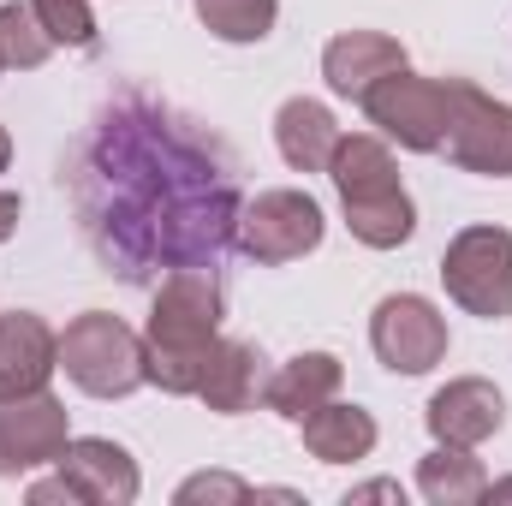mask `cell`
Here are the masks:
<instances>
[{
  "label": "cell",
  "instance_id": "6da1fadb",
  "mask_svg": "<svg viewBox=\"0 0 512 506\" xmlns=\"http://www.w3.org/2000/svg\"><path fill=\"white\" fill-rule=\"evenodd\" d=\"M66 185L84 245L126 286L215 268L245 209L227 149L143 90H120L90 120Z\"/></svg>",
  "mask_w": 512,
  "mask_h": 506
},
{
  "label": "cell",
  "instance_id": "7a4b0ae2",
  "mask_svg": "<svg viewBox=\"0 0 512 506\" xmlns=\"http://www.w3.org/2000/svg\"><path fill=\"white\" fill-rule=\"evenodd\" d=\"M221 340V280L215 268H173L155 286L149 328H143V376L161 393L197 399L209 352Z\"/></svg>",
  "mask_w": 512,
  "mask_h": 506
},
{
  "label": "cell",
  "instance_id": "3957f363",
  "mask_svg": "<svg viewBox=\"0 0 512 506\" xmlns=\"http://www.w3.org/2000/svg\"><path fill=\"white\" fill-rule=\"evenodd\" d=\"M328 179H334V191L346 203V227H352L358 245L399 251L417 233V209H411V197L399 185V161H393V149H387L382 137H370V131H352L346 137L340 131L334 161H328Z\"/></svg>",
  "mask_w": 512,
  "mask_h": 506
},
{
  "label": "cell",
  "instance_id": "277c9868",
  "mask_svg": "<svg viewBox=\"0 0 512 506\" xmlns=\"http://www.w3.org/2000/svg\"><path fill=\"white\" fill-rule=\"evenodd\" d=\"M60 370L90 399H126L149 381L143 376V334H131L108 310H84L60 334Z\"/></svg>",
  "mask_w": 512,
  "mask_h": 506
},
{
  "label": "cell",
  "instance_id": "5b68a950",
  "mask_svg": "<svg viewBox=\"0 0 512 506\" xmlns=\"http://www.w3.org/2000/svg\"><path fill=\"white\" fill-rule=\"evenodd\" d=\"M143 489L137 459L120 441L102 435H72L66 453L54 459V477L30 483V501H66V506H131Z\"/></svg>",
  "mask_w": 512,
  "mask_h": 506
},
{
  "label": "cell",
  "instance_id": "8992f818",
  "mask_svg": "<svg viewBox=\"0 0 512 506\" xmlns=\"http://www.w3.org/2000/svg\"><path fill=\"white\" fill-rule=\"evenodd\" d=\"M441 286L465 316L501 322L512 316V233L507 227H465L441 251Z\"/></svg>",
  "mask_w": 512,
  "mask_h": 506
},
{
  "label": "cell",
  "instance_id": "52a82bcc",
  "mask_svg": "<svg viewBox=\"0 0 512 506\" xmlns=\"http://www.w3.org/2000/svg\"><path fill=\"white\" fill-rule=\"evenodd\" d=\"M358 108H364L370 126H382V137H393L399 149L441 155V143H447V114H453V78H417V72L405 66V72H387Z\"/></svg>",
  "mask_w": 512,
  "mask_h": 506
},
{
  "label": "cell",
  "instance_id": "ba28073f",
  "mask_svg": "<svg viewBox=\"0 0 512 506\" xmlns=\"http://www.w3.org/2000/svg\"><path fill=\"white\" fill-rule=\"evenodd\" d=\"M322 233H328L322 203H316L310 191L280 185V191H262L256 203L239 209V233H233V245L251 256V262H262V268H280V262L310 256L316 245H322Z\"/></svg>",
  "mask_w": 512,
  "mask_h": 506
},
{
  "label": "cell",
  "instance_id": "9c48e42d",
  "mask_svg": "<svg viewBox=\"0 0 512 506\" xmlns=\"http://www.w3.org/2000/svg\"><path fill=\"white\" fill-rule=\"evenodd\" d=\"M441 155L465 173L483 179H512V102L483 96L477 84L453 78V114H447V143Z\"/></svg>",
  "mask_w": 512,
  "mask_h": 506
},
{
  "label": "cell",
  "instance_id": "30bf717a",
  "mask_svg": "<svg viewBox=\"0 0 512 506\" xmlns=\"http://www.w3.org/2000/svg\"><path fill=\"white\" fill-rule=\"evenodd\" d=\"M370 346L393 376H429L447 358V316L423 292H387L370 316Z\"/></svg>",
  "mask_w": 512,
  "mask_h": 506
},
{
  "label": "cell",
  "instance_id": "8fae6325",
  "mask_svg": "<svg viewBox=\"0 0 512 506\" xmlns=\"http://www.w3.org/2000/svg\"><path fill=\"white\" fill-rule=\"evenodd\" d=\"M66 441H72V417L48 387L0 399V477H30V471L54 465L66 453Z\"/></svg>",
  "mask_w": 512,
  "mask_h": 506
},
{
  "label": "cell",
  "instance_id": "7c38bea8",
  "mask_svg": "<svg viewBox=\"0 0 512 506\" xmlns=\"http://www.w3.org/2000/svg\"><path fill=\"white\" fill-rule=\"evenodd\" d=\"M423 423H429L435 447H471V453H477L489 435H501V423H507V399H501L495 381L459 376V381H447V387H435Z\"/></svg>",
  "mask_w": 512,
  "mask_h": 506
},
{
  "label": "cell",
  "instance_id": "4fadbf2b",
  "mask_svg": "<svg viewBox=\"0 0 512 506\" xmlns=\"http://www.w3.org/2000/svg\"><path fill=\"white\" fill-rule=\"evenodd\" d=\"M60 370V334L36 310H6L0 316V399L42 393Z\"/></svg>",
  "mask_w": 512,
  "mask_h": 506
},
{
  "label": "cell",
  "instance_id": "5bb4252c",
  "mask_svg": "<svg viewBox=\"0 0 512 506\" xmlns=\"http://www.w3.org/2000/svg\"><path fill=\"white\" fill-rule=\"evenodd\" d=\"M387 72H405V48L393 36H382V30H340L322 48V78L346 102H364Z\"/></svg>",
  "mask_w": 512,
  "mask_h": 506
},
{
  "label": "cell",
  "instance_id": "9a60e30c",
  "mask_svg": "<svg viewBox=\"0 0 512 506\" xmlns=\"http://www.w3.org/2000/svg\"><path fill=\"white\" fill-rule=\"evenodd\" d=\"M340 381H346V370H340L334 352H298V358H286V364L268 376L262 405H268L274 417H286V423H304L316 405H328V399L340 393Z\"/></svg>",
  "mask_w": 512,
  "mask_h": 506
},
{
  "label": "cell",
  "instance_id": "2e32d148",
  "mask_svg": "<svg viewBox=\"0 0 512 506\" xmlns=\"http://www.w3.org/2000/svg\"><path fill=\"white\" fill-rule=\"evenodd\" d=\"M274 143H280V161H286L292 173H328L334 143H340V126H334L328 102L292 96V102H280V114H274Z\"/></svg>",
  "mask_w": 512,
  "mask_h": 506
},
{
  "label": "cell",
  "instance_id": "e0dca14e",
  "mask_svg": "<svg viewBox=\"0 0 512 506\" xmlns=\"http://www.w3.org/2000/svg\"><path fill=\"white\" fill-rule=\"evenodd\" d=\"M262 387H268V376H262V352L251 340H215L209 370L197 381V399L209 411H221V417H239L262 399Z\"/></svg>",
  "mask_w": 512,
  "mask_h": 506
},
{
  "label": "cell",
  "instance_id": "ac0fdd59",
  "mask_svg": "<svg viewBox=\"0 0 512 506\" xmlns=\"http://www.w3.org/2000/svg\"><path fill=\"white\" fill-rule=\"evenodd\" d=\"M304 447H310V459H322V465H352V459H370L376 453V417L364 411V405H346V399H328V405H316L304 423Z\"/></svg>",
  "mask_w": 512,
  "mask_h": 506
},
{
  "label": "cell",
  "instance_id": "d6986e66",
  "mask_svg": "<svg viewBox=\"0 0 512 506\" xmlns=\"http://www.w3.org/2000/svg\"><path fill=\"white\" fill-rule=\"evenodd\" d=\"M417 495L429 506H471L489 495V471L471 459V447H435L417 465Z\"/></svg>",
  "mask_w": 512,
  "mask_h": 506
},
{
  "label": "cell",
  "instance_id": "ffe728a7",
  "mask_svg": "<svg viewBox=\"0 0 512 506\" xmlns=\"http://www.w3.org/2000/svg\"><path fill=\"white\" fill-rule=\"evenodd\" d=\"M48 54H54V36L42 30L36 6L30 0H6L0 6V60L18 66V72H36V66H48Z\"/></svg>",
  "mask_w": 512,
  "mask_h": 506
},
{
  "label": "cell",
  "instance_id": "44dd1931",
  "mask_svg": "<svg viewBox=\"0 0 512 506\" xmlns=\"http://www.w3.org/2000/svg\"><path fill=\"white\" fill-rule=\"evenodd\" d=\"M203 30L221 42H262L280 18V0H191Z\"/></svg>",
  "mask_w": 512,
  "mask_h": 506
},
{
  "label": "cell",
  "instance_id": "7402d4cb",
  "mask_svg": "<svg viewBox=\"0 0 512 506\" xmlns=\"http://www.w3.org/2000/svg\"><path fill=\"white\" fill-rule=\"evenodd\" d=\"M54 48H96V12L90 0H30Z\"/></svg>",
  "mask_w": 512,
  "mask_h": 506
},
{
  "label": "cell",
  "instance_id": "603a6c76",
  "mask_svg": "<svg viewBox=\"0 0 512 506\" xmlns=\"http://www.w3.org/2000/svg\"><path fill=\"white\" fill-rule=\"evenodd\" d=\"M256 489L251 483H239V477H227V471H197V477H185L179 489H173V501L179 506H197V501H251Z\"/></svg>",
  "mask_w": 512,
  "mask_h": 506
},
{
  "label": "cell",
  "instance_id": "cb8c5ba5",
  "mask_svg": "<svg viewBox=\"0 0 512 506\" xmlns=\"http://www.w3.org/2000/svg\"><path fill=\"white\" fill-rule=\"evenodd\" d=\"M358 501H399L405 506V489H399V483H358V489H352V495H346V506H358Z\"/></svg>",
  "mask_w": 512,
  "mask_h": 506
},
{
  "label": "cell",
  "instance_id": "d4e9b609",
  "mask_svg": "<svg viewBox=\"0 0 512 506\" xmlns=\"http://www.w3.org/2000/svg\"><path fill=\"white\" fill-rule=\"evenodd\" d=\"M18 215H24V203H18V191H0V245L18 233Z\"/></svg>",
  "mask_w": 512,
  "mask_h": 506
},
{
  "label": "cell",
  "instance_id": "484cf974",
  "mask_svg": "<svg viewBox=\"0 0 512 506\" xmlns=\"http://www.w3.org/2000/svg\"><path fill=\"white\" fill-rule=\"evenodd\" d=\"M483 501H512V477H507V483H489V495H483Z\"/></svg>",
  "mask_w": 512,
  "mask_h": 506
},
{
  "label": "cell",
  "instance_id": "4316f807",
  "mask_svg": "<svg viewBox=\"0 0 512 506\" xmlns=\"http://www.w3.org/2000/svg\"><path fill=\"white\" fill-rule=\"evenodd\" d=\"M6 161H12V137H6V126H0V173H6Z\"/></svg>",
  "mask_w": 512,
  "mask_h": 506
},
{
  "label": "cell",
  "instance_id": "83f0119b",
  "mask_svg": "<svg viewBox=\"0 0 512 506\" xmlns=\"http://www.w3.org/2000/svg\"><path fill=\"white\" fill-rule=\"evenodd\" d=\"M0 72H6V60H0Z\"/></svg>",
  "mask_w": 512,
  "mask_h": 506
}]
</instances>
